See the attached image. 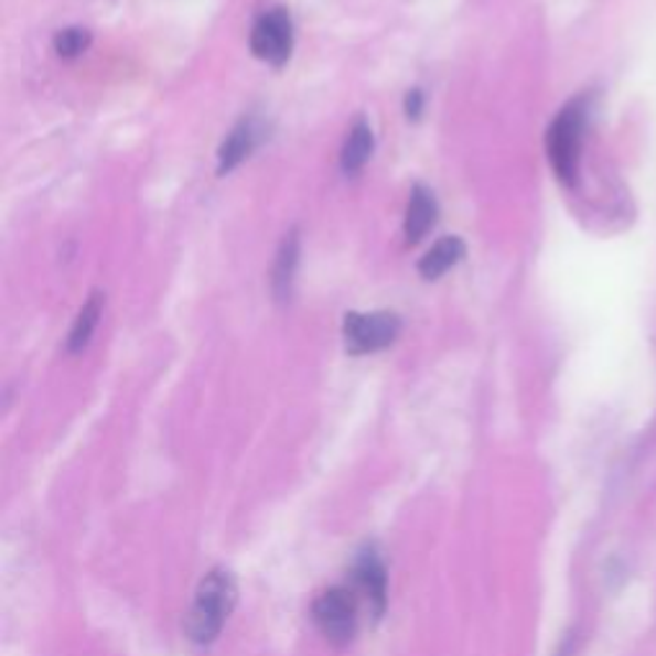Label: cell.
<instances>
[{
	"label": "cell",
	"instance_id": "8",
	"mask_svg": "<svg viewBox=\"0 0 656 656\" xmlns=\"http://www.w3.org/2000/svg\"><path fill=\"white\" fill-rule=\"evenodd\" d=\"M464 251L467 249H464V241L460 236H447V239L437 241L429 251H426L421 262H418V272H421L423 280H439L441 275L462 262Z\"/></svg>",
	"mask_w": 656,
	"mask_h": 656
},
{
	"label": "cell",
	"instance_id": "7",
	"mask_svg": "<svg viewBox=\"0 0 656 656\" xmlns=\"http://www.w3.org/2000/svg\"><path fill=\"white\" fill-rule=\"evenodd\" d=\"M439 205L437 197L429 187L416 185L410 190V201L406 211V239L408 244H418L426 234L431 232L433 224H437Z\"/></svg>",
	"mask_w": 656,
	"mask_h": 656
},
{
	"label": "cell",
	"instance_id": "14",
	"mask_svg": "<svg viewBox=\"0 0 656 656\" xmlns=\"http://www.w3.org/2000/svg\"><path fill=\"white\" fill-rule=\"evenodd\" d=\"M423 110V95L421 90H410L408 98H406V114L408 118H418Z\"/></svg>",
	"mask_w": 656,
	"mask_h": 656
},
{
	"label": "cell",
	"instance_id": "10",
	"mask_svg": "<svg viewBox=\"0 0 656 656\" xmlns=\"http://www.w3.org/2000/svg\"><path fill=\"white\" fill-rule=\"evenodd\" d=\"M373 149H375L373 129H369L367 121H357L352 126L349 137H346L342 149V170L346 175H354V172L365 168L369 157H373Z\"/></svg>",
	"mask_w": 656,
	"mask_h": 656
},
{
	"label": "cell",
	"instance_id": "11",
	"mask_svg": "<svg viewBox=\"0 0 656 656\" xmlns=\"http://www.w3.org/2000/svg\"><path fill=\"white\" fill-rule=\"evenodd\" d=\"M295 267H298V234L290 232L284 234L278 259H275V272H272V290L280 300L290 295V284H292V275H295Z\"/></svg>",
	"mask_w": 656,
	"mask_h": 656
},
{
	"label": "cell",
	"instance_id": "4",
	"mask_svg": "<svg viewBox=\"0 0 656 656\" xmlns=\"http://www.w3.org/2000/svg\"><path fill=\"white\" fill-rule=\"evenodd\" d=\"M400 334V319L395 313H346L344 342L352 354H373L390 346Z\"/></svg>",
	"mask_w": 656,
	"mask_h": 656
},
{
	"label": "cell",
	"instance_id": "1",
	"mask_svg": "<svg viewBox=\"0 0 656 656\" xmlns=\"http://www.w3.org/2000/svg\"><path fill=\"white\" fill-rule=\"evenodd\" d=\"M236 605V584L226 569H213L197 584L193 607L187 613V634L195 644L216 642Z\"/></svg>",
	"mask_w": 656,
	"mask_h": 656
},
{
	"label": "cell",
	"instance_id": "13",
	"mask_svg": "<svg viewBox=\"0 0 656 656\" xmlns=\"http://www.w3.org/2000/svg\"><path fill=\"white\" fill-rule=\"evenodd\" d=\"M90 34L85 29H62L57 36H54V50H57L60 57H77L88 50Z\"/></svg>",
	"mask_w": 656,
	"mask_h": 656
},
{
	"label": "cell",
	"instance_id": "6",
	"mask_svg": "<svg viewBox=\"0 0 656 656\" xmlns=\"http://www.w3.org/2000/svg\"><path fill=\"white\" fill-rule=\"evenodd\" d=\"M349 588L357 592L359 603L373 619H383L387 605V574L373 549L362 551L352 567Z\"/></svg>",
	"mask_w": 656,
	"mask_h": 656
},
{
	"label": "cell",
	"instance_id": "12",
	"mask_svg": "<svg viewBox=\"0 0 656 656\" xmlns=\"http://www.w3.org/2000/svg\"><path fill=\"white\" fill-rule=\"evenodd\" d=\"M103 303H106V300H103V295L95 292V295L88 298V303L83 305V311L77 313V319L73 323V331H69V338H67V349L73 354L83 352L85 346L90 344L93 331H95V326H98V321L103 315Z\"/></svg>",
	"mask_w": 656,
	"mask_h": 656
},
{
	"label": "cell",
	"instance_id": "9",
	"mask_svg": "<svg viewBox=\"0 0 656 656\" xmlns=\"http://www.w3.org/2000/svg\"><path fill=\"white\" fill-rule=\"evenodd\" d=\"M259 141V129L255 121H241L236 129L228 133L224 147L218 152V170L221 172H232L236 164L247 160L251 154V149L257 147Z\"/></svg>",
	"mask_w": 656,
	"mask_h": 656
},
{
	"label": "cell",
	"instance_id": "3",
	"mask_svg": "<svg viewBox=\"0 0 656 656\" xmlns=\"http://www.w3.org/2000/svg\"><path fill=\"white\" fill-rule=\"evenodd\" d=\"M582 131H584V108L580 103H569L567 108L559 110L555 123L549 126L547 133V152L551 170L562 183H574L577 164H580V149H582Z\"/></svg>",
	"mask_w": 656,
	"mask_h": 656
},
{
	"label": "cell",
	"instance_id": "5",
	"mask_svg": "<svg viewBox=\"0 0 656 656\" xmlns=\"http://www.w3.org/2000/svg\"><path fill=\"white\" fill-rule=\"evenodd\" d=\"M251 52L255 57L280 67L292 52V21L284 8H272L262 13L251 26Z\"/></svg>",
	"mask_w": 656,
	"mask_h": 656
},
{
	"label": "cell",
	"instance_id": "2",
	"mask_svg": "<svg viewBox=\"0 0 656 656\" xmlns=\"http://www.w3.org/2000/svg\"><path fill=\"white\" fill-rule=\"evenodd\" d=\"M362 607L357 592L349 584H338V588H329L321 592L313 603V621L326 642L334 646H346L357 636Z\"/></svg>",
	"mask_w": 656,
	"mask_h": 656
}]
</instances>
